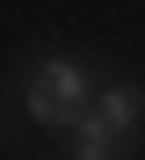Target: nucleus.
Instances as JSON below:
<instances>
[{
    "instance_id": "f257e3e1",
    "label": "nucleus",
    "mask_w": 145,
    "mask_h": 160,
    "mask_svg": "<svg viewBox=\"0 0 145 160\" xmlns=\"http://www.w3.org/2000/svg\"><path fill=\"white\" fill-rule=\"evenodd\" d=\"M29 117H36L44 131H73L87 109H94V73H87L80 58H65V51H51V58L29 66Z\"/></svg>"
},
{
    "instance_id": "f03ea898",
    "label": "nucleus",
    "mask_w": 145,
    "mask_h": 160,
    "mask_svg": "<svg viewBox=\"0 0 145 160\" xmlns=\"http://www.w3.org/2000/svg\"><path fill=\"white\" fill-rule=\"evenodd\" d=\"M65 160H131V138H116V131L87 109V117L65 131Z\"/></svg>"
},
{
    "instance_id": "7ed1b4c3",
    "label": "nucleus",
    "mask_w": 145,
    "mask_h": 160,
    "mask_svg": "<svg viewBox=\"0 0 145 160\" xmlns=\"http://www.w3.org/2000/svg\"><path fill=\"white\" fill-rule=\"evenodd\" d=\"M94 117L116 131V138H138V124H145V95L131 88V80H116V88H102V95H94Z\"/></svg>"
}]
</instances>
